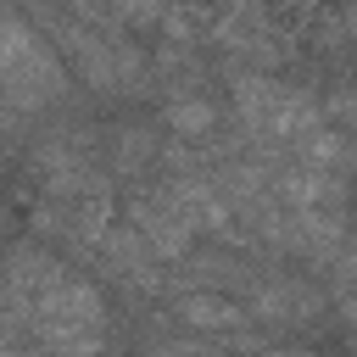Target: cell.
Masks as SVG:
<instances>
[{"label": "cell", "mask_w": 357, "mask_h": 357, "mask_svg": "<svg viewBox=\"0 0 357 357\" xmlns=\"http://www.w3.org/2000/svg\"><path fill=\"white\" fill-rule=\"evenodd\" d=\"M28 329L50 357H106V301L67 268H56L28 296Z\"/></svg>", "instance_id": "cell-1"}, {"label": "cell", "mask_w": 357, "mask_h": 357, "mask_svg": "<svg viewBox=\"0 0 357 357\" xmlns=\"http://www.w3.org/2000/svg\"><path fill=\"white\" fill-rule=\"evenodd\" d=\"M61 95H67V73H61L56 50L17 11L0 6V100L11 112H39Z\"/></svg>", "instance_id": "cell-2"}, {"label": "cell", "mask_w": 357, "mask_h": 357, "mask_svg": "<svg viewBox=\"0 0 357 357\" xmlns=\"http://www.w3.org/2000/svg\"><path fill=\"white\" fill-rule=\"evenodd\" d=\"M234 106H240L245 128L268 134V139H301L307 128H318V106L284 84H268V78H240Z\"/></svg>", "instance_id": "cell-3"}, {"label": "cell", "mask_w": 357, "mask_h": 357, "mask_svg": "<svg viewBox=\"0 0 357 357\" xmlns=\"http://www.w3.org/2000/svg\"><path fill=\"white\" fill-rule=\"evenodd\" d=\"M173 312H178V324H190V329H245V324H251V312H245L240 301L212 296V290H190V296H178Z\"/></svg>", "instance_id": "cell-4"}, {"label": "cell", "mask_w": 357, "mask_h": 357, "mask_svg": "<svg viewBox=\"0 0 357 357\" xmlns=\"http://www.w3.org/2000/svg\"><path fill=\"white\" fill-rule=\"evenodd\" d=\"M212 123H218V106L212 100H178L167 112V128H178V134H212Z\"/></svg>", "instance_id": "cell-5"}]
</instances>
